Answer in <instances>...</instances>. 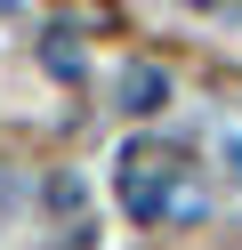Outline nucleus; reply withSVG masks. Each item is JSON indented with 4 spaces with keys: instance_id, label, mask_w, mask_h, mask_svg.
<instances>
[{
    "instance_id": "nucleus-1",
    "label": "nucleus",
    "mask_w": 242,
    "mask_h": 250,
    "mask_svg": "<svg viewBox=\"0 0 242 250\" xmlns=\"http://www.w3.org/2000/svg\"><path fill=\"white\" fill-rule=\"evenodd\" d=\"M113 186H121V210L137 218V226H161V218H194L202 202H194V186H186V169H177V153H161V146H121V169H113Z\"/></svg>"
},
{
    "instance_id": "nucleus-2",
    "label": "nucleus",
    "mask_w": 242,
    "mask_h": 250,
    "mask_svg": "<svg viewBox=\"0 0 242 250\" xmlns=\"http://www.w3.org/2000/svg\"><path fill=\"white\" fill-rule=\"evenodd\" d=\"M121 105L129 113H161V105H170V81H161L154 65H129L121 73Z\"/></svg>"
},
{
    "instance_id": "nucleus-3",
    "label": "nucleus",
    "mask_w": 242,
    "mask_h": 250,
    "mask_svg": "<svg viewBox=\"0 0 242 250\" xmlns=\"http://www.w3.org/2000/svg\"><path fill=\"white\" fill-rule=\"evenodd\" d=\"M48 65H57V73H73V65H81V57H73V33H48Z\"/></svg>"
},
{
    "instance_id": "nucleus-4",
    "label": "nucleus",
    "mask_w": 242,
    "mask_h": 250,
    "mask_svg": "<svg viewBox=\"0 0 242 250\" xmlns=\"http://www.w3.org/2000/svg\"><path fill=\"white\" fill-rule=\"evenodd\" d=\"M0 33H16V0H0Z\"/></svg>"
},
{
    "instance_id": "nucleus-5",
    "label": "nucleus",
    "mask_w": 242,
    "mask_h": 250,
    "mask_svg": "<svg viewBox=\"0 0 242 250\" xmlns=\"http://www.w3.org/2000/svg\"><path fill=\"white\" fill-rule=\"evenodd\" d=\"M186 8H226V0H186Z\"/></svg>"
}]
</instances>
